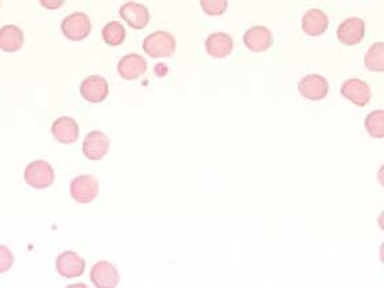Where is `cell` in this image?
<instances>
[{
    "label": "cell",
    "mask_w": 384,
    "mask_h": 288,
    "mask_svg": "<svg viewBox=\"0 0 384 288\" xmlns=\"http://www.w3.org/2000/svg\"><path fill=\"white\" fill-rule=\"evenodd\" d=\"M177 42L170 33L159 30L150 35H147L143 40V50L151 58H160V57H172L175 52Z\"/></svg>",
    "instance_id": "cell-1"
},
{
    "label": "cell",
    "mask_w": 384,
    "mask_h": 288,
    "mask_svg": "<svg viewBox=\"0 0 384 288\" xmlns=\"http://www.w3.org/2000/svg\"><path fill=\"white\" fill-rule=\"evenodd\" d=\"M23 178L26 184L34 189H46L54 182V170L46 160H34L25 170Z\"/></svg>",
    "instance_id": "cell-2"
},
{
    "label": "cell",
    "mask_w": 384,
    "mask_h": 288,
    "mask_svg": "<svg viewBox=\"0 0 384 288\" xmlns=\"http://www.w3.org/2000/svg\"><path fill=\"white\" fill-rule=\"evenodd\" d=\"M61 30L67 40L77 42L85 40L91 34L92 23L87 13H75L62 21Z\"/></svg>",
    "instance_id": "cell-3"
},
{
    "label": "cell",
    "mask_w": 384,
    "mask_h": 288,
    "mask_svg": "<svg viewBox=\"0 0 384 288\" xmlns=\"http://www.w3.org/2000/svg\"><path fill=\"white\" fill-rule=\"evenodd\" d=\"M99 194V182L92 175H79L70 184V196L79 204H89Z\"/></svg>",
    "instance_id": "cell-4"
},
{
    "label": "cell",
    "mask_w": 384,
    "mask_h": 288,
    "mask_svg": "<svg viewBox=\"0 0 384 288\" xmlns=\"http://www.w3.org/2000/svg\"><path fill=\"white\" fill-rule=\"evenodd\" d=\"M91 280L96 288H116L120 275L116 267L109 262H97L91 270Z\"/></svg>",
    "instance_id": "cell-5"
},
{
    "label": "cell",
    "mask_w": 384,
    "mask_h": 288,
    "mask_svg": "<svg viewBox=\"0 0 384 288\" xmlns=\"http://www.w3.org/2000/svg\"><path fill=\"white\" fill-rule=\"evenodd\" d=\"M57 272L62 277L73 279L79 277L85 271V260L73 250H65L58 255L55 260Z\"/></svg>",
    "instance_id": "cell-6"
},
{
    "label": "cell",
    "mask_w": 384,
    "mask_h": 288,
    "mask_svg": "<svg viewBox=\"0 0 384 288\" xmlns=\"http://www.w3.org/2000/svg\"><path fill=\"white\" fill-rule=\"evenodd\" d=\"M79 93L84 100L88 103H102L109 93V85L106 79L102 76H89L79 85Z\"/></svg>",
    "instance_id": "cell-7"
},
{
    "label": "cell",
    "mask_w": 384,
    "mask_h": 288,
    "mask_svg": "<svg viewBox=\"0 0 384 288\" xmlns=\"http://www.w3.org/2000/svg\"><path fill=\"white\" fill-rule=\"evenodd\" d=\"M109 150V138L104 132L92 131L87 135L82 143V153L89 160H100Z\"/></svg>",
    "instance_id": "cell-8"
},
{
    "label": "cell",
    "mask_w": 384,
    "mask_h": 288,
    "mask_svg": "<svg viewBox=\"0 0 384 288\" xmlns=\"http://www.w3.org/2000/svg\"><path fill=\"white\" fill-rule=\"evenodd\" d=\"M120 16L133 30H143L150 22V13L146 7L136 1H128L120 7Z\"/></svg>",
    "instance_id": "cell-9"
},
{
    "label": "cell",
    "mask_w": 384,
    "mask_h": 288,
    "mask_svg": "<svg viewBox=\"0 0 384 288\" xmlns=\"http://www.w3.org/2000/svg\"><path fill=\"white\" fill-rule=\"evenodd\" d=\"M341 94L349 101L358 106H366L371 100L372 92L370 85L363 79H351L345 81L341 87Z\"/></svg>",
    "instance_id": "cell-10"
},
{
    "label": "cell",
    "mask_w": 384,
    "mask_h": 288,
    "mask_svg": "<svg viewBox=\"0 0 384 288\" xmlns=\"http://www.w3.org/2000/svg\"><path fill=\"white\" fill-rule=\"evenodd\" d=\"M366 35V23L360 18H349L337 28V38L348 46L360 43Z\"/></svg>",
    "instance_id": "cell-11"
},
{
    "label": "cell",
    "mask_w": 384,
    "mask_h": 288,
    "mask_svg": "<svg viewBox=\"0 0 384 288\" xmlns=\"http://www.w3.org/2000/svg\"><path fill=\"white\" fill-rule=\"evenodd\" d=\"M300 93L307 100H322L328 96L329 84L319 74H309L300 81Z\"/></svg>",
    "instance_id": "cell-12"
},
{
    "label": "cell",
    "mask_w": 384,
    "mask_h": 288,
    "mask_svg": "<svg viewBox=\"0 0 384 288\" xmlns=\"http://www.w3.org/2000/svg\"><path fill=\"white\" fill-rule=\"evenodd\" d=\"M244 45L248 50L253 52H267L273 46V34L271 31L265 26H253L246 31L244 37Z\"/></svg>",
    "instance_id": "cell-13"
},
{
    "label": "cell",
    "mask_w": 384,
    "mask_h": 288,
    "mask_svg": "<svg viewBox=\"0 0 384 288\" xmlns=\"http://www.w3.org/2000/svg\"><path fill=\"white\" fill-rule=\"evenodd\" d=\"M52 133L57 142L62 144H72L77 142L79 136V127L75 118L61 116L57 118L52 126Z\"/></svg>",
    "instance_id": "cell-14"
},
{
    "label": "cell",
    "mask_w": 384,
    "mask_h": 288,
    "mask_svg": "<svg viewBox=\"0 0 384 288\" xmlns=\"http://www.w3.org/2000/svg\"><path fill=\"white\" fill-rule=\"evenodd\" d=\"M146 60L139 54H127L118 64V73L124 79H136L146 73Z\"/></svg>",
    "instance_id": "cell-15"
},
{
    "label": "cell",
    "mask_w": 384,
    "mask_h": 288,
    "mask_svg": "<svg viewBox=\"0 0 384 288\" xmlns=\"http://www.w3.org/2000/svg\"><path fill=\"white\" fill-rule=\"evenodd\" d=\"M329 26L328 15L322 10L310 9L302 16V30L304 33L310 37H317L324 34Z\"/></svg>",
    "instance_id": "cell-16"
},
{
    "label": "cell",
    "mask_w": 384,
    "mask_h": 288,
    "mask_svg": "<svg viewBox=\"0 0 384 288\" xmlns=\"http://www.w3.org/2000/svg\"><path fill=\"white\" fill-rule=\"evenodd\" d=\"M205 49L213 58H226L234 50V40L226 33H214L205 40Z\"/></svg>",
    "instance_id": "cell-17"
},
{
    "label": "cell",
    "mask_w": 384,
    "mask_h": 288,
    "mask_svg": "<svg viewBox=\"0 0 384 288\" xmlns=\"http://www.w3.org/2000/svg\"><path fill=\"white\" fill-rule=\"evenodd\" d=\"M25 43L22 30L13 25H7L0 28V50L6 52H18Z\"/></svg>",
    "instance_id": "cell-18"
},
{
    "label": "cell",
    "mask_w": 384,
    "mask_h": 288,
    "mask_svg": "<svg viewBox=\"0 0 384 288\" xmlns=\"http://www.w3.org/2000/svg\"><path fill=\"white\" fill-rule=\"evenodd\" d=\"M364 65L371 70V72H378L382 73L384 70V43L383 42H376L373 43L368 52L364 57Z\"/></svg>",
    "instance_id": "cell-19"
},
{
    "label": "cell",
    "mask_w": 384,
    "mask_h": 288,
    "mask_svg": "<svg viewBox=\"0 0 384 288\" xmlns=\"http://www.w3.org/2000/svg\"><path fill=\"white\" fill-rule=\"evenodd\" d=\"M102 37L109 46H119L126 40V30L120 22H109L108 25L103 27Z\"/></svg>",
    "instance_id": "cell-20"
},
{
    "label": "cell",
    "mask_w": 384,
    "mask_h": 288,
    "mask_svg": "<svg viewBox=\"0 0 384 288\" xmlns=\"http://www.w3.org/2000/svg\"><path fill=\"white\" fill-rule=\"evenodd\" d=\"M366 130L372 138L382 139L384 136V111H373L366 118Z\"/></svg>",
    "instance_id": "cell-21"
},
{
    "label": "cell",
    "mask_w": 384,
    "mask_h": 288,
    "mask_svg": "<svg viewBox=\"0 0 384 288\" xmlns=\"http://www.w3.org/2000/svg\"><path fill=\"white\" fill-rule=\"evenodd\" d=\"M204 13L208 15H221L226 11L228 9V1L226 0H201L199 1Z\"/></svg>",
    "instance_id": "cell-22"
},
{
    "label": "cell",
    "mask_w": 384,
    "mask_h": 288,
    "mask_svg": "<svg viewBox=\"0 0 384 288\" xmlns=\"http://www.w3.org/2000/svg\"><path fill=\"white\" fill-rule=\"evenodd\" d=\"M13 253L6 245H0V274L7 272L13 265Z\"/></svg>",
    "instance_id": "cell-23"
},
{
    "label": "cell",
    "mask_w": 384,
    "mask_h": 288,
    "mask_svg": "<svg viewBox=\"0 0 384 288\" xmlns=\"http://www.w3.org/2000/svg\"><path fill=\"white\" fill-rule=\"evenodd\" d=\"M62 3H64L62 0H60V1H48V0L40 1V4H42L43 7H48V9H50V10H53V9H58V7H60Z\"/></svg>",
    "instance_id": "cell-24"
},
{
    "label": "cell",
    "mask_w": 384,
    "mask_h": 288,
    "mask_svg": "<svg viewBox=\"0 0 384 288\" xmlns=\"http://www.w3.org/2000/svg\"><path fill=\"white\" fill-rule=\"evenodd\" d=\"M67 288H89L84 283H75V284H69Z\"/></svg>",
    "instance_id": "cell-25"
}]
</instances>
